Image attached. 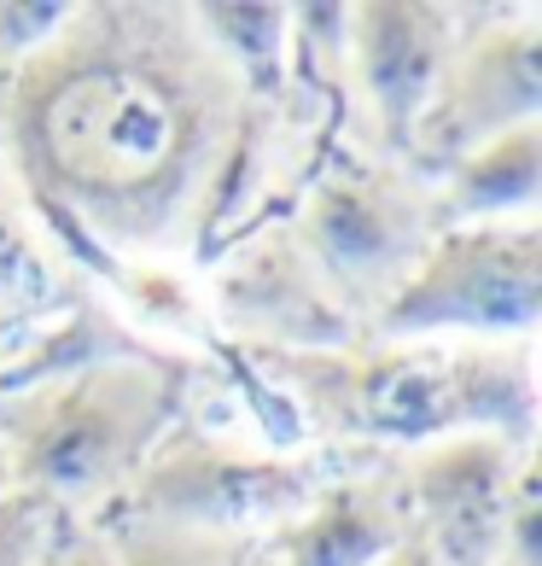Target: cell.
<instances>
[{
  "mask_svg": "<svg viewBox=\"0 0 542 566\" xmlns=\"http://www.w3.org/2000/svg\"><path fill=\"white\" fill-rule=\"evenodd\" d=\"M536 117H542V24L531 12H519L508 24L478 30L467 48L449 53L408 158L449 170L461 153Z\"/></svg>",
  "mask_w": 542,
  "mask_h": 566,
  "instance_id": "8",
  "label": "cell"
},
{
  "mask_svg": "<svg viewBox=\"0 0 542 566\" xmlns=\"http://www.w3.org/2000/svg\"><path fill=\"white\" fill-rule=\"evenodd\" d=\"M245 106L187 7H71L12 65L0 140L30 217L123 275L204 240L245 158Z\"/></svg>",
  "mask_w": 542,
  "mask_h": 566,
  "instance_id": "1",
  "label": "cell"
},
{
  "mask_svg": "<svg viewBox=\"0 0 542 566\" xmlns=\"http://www.w3.org/2000/svg\"><path fill=\"white\" fill-rule=\"evenodd\" d=\"M0 491H12V485H7V461H0Z\"/></svg>",
  "mask_w": 542,
  "mask_h": 566,
  "instance_id": "20",
  "label": "cell"
},
{
  "mask_svg": "<svg viewBox=\"0 0 542 566\" xmlns=\"http://www.w3.org/2000/svg\"><path fill=\"white\" fill-rule=\"evenodd\" d=\"M111 543V566H227L240 543L176 532V526H146V520H99Z\"/></svg>",
  "mask_w": 542,
  "mask_h": 566,
  "instance_id": "15",
  "label": "cell"
},
{
  "mask_svg": "<svg viewBox=\"0 0 542 566\" xmlns=\"http://www.w3.org/2000/svg\"><path fill=\"white\" fill-rule=\"evenodd\" d=\"M344 53L357 65L362 99L380 140L408 153L414 129L432 106L444 65L455 53V12L426 0H368L344 7Z\"/></svg>",
  "mask_w": 542,
  "mask_h": 566,
  "instance_id": "9",
  "label": "cell"
},
{
  "mask_svg": "<svg viewBox=\"0 0 542 566\" xmlns=\"http://www.w3.org/2000/svg\"><path fill=\"white\" fill-rule=\"evenodd\" d=\"M211 53L227 76L245 88V99L275 94L291 71V7H263V0H227V7H187Z\"/></svg>",
  "mask_w": 542,
  "mask_h": 566,
  "instance_id": "13",
  "label": "cell"
},
{
  "mask_svg": "<svg viewBox=\"0 0 542 566\" xmlns=\"http://www.w3.org/2000/svg\"><path fill=\"white\" fill-rule=\"evenodd\" d=\"M408 537L414 532L397 479L332 473L280 532L263 537V549L275 566H380Z\"/></svg>",
  "mask_w": 542,
  "mask_h": 566,
  "instance_id": "11",
  "label": "cell"
},
{
  "mask_svg": "<svg viewBox=\"0 0 542 566\" xmlns=\"http://www.w3.org/2000/svg\"><path fill=\"white\" fill-rule=\"evenodd\" d=\"M53 286H59V263L47 251V234L30 217L18 181L0 170V327L41 310L53 298Z\"/></svg>",
  "mask_w": 542,
  "mask_h": 566,
  "instance_id": "14",
  "label": "cell"
},
{
  "mask_svg": "<svg viewBox=\"0 0 542 566\" xmlns=\"http://www.w3.org/2000/svg\"><path fill=\"white\" fill-rule=\"evenodd\" d=\"M531 461H536V450L490 438V432H467V438L408 450L397 491H403L414 543L437 566H502L513 496H519V479H525Z\"/></svg>",
  "mask_w": 542,
  "mask_h": 566,
  "instance_id": "7",
  "label": "cell"
},
{
  "mask_svg": "<svg viewBox=\"0 0 542 566\" xmlns=\"http://www.w3.org/2000/svg\"><path fill=\"white\" fill-rule=\"evenodd\" d=\"M542 322V222H444L380 304L368 339H531Z\"/></svg>",
  "mask_w": 542,
  "mask_h": 566,
  "instance_id": "5",
  "label": "cell"
},
{
  "mask_svg": "<svg viewBox=\"0 0 542 566\" xmlns=\"http://www.w3.org/2000/svg\"><path fill=\"white\" fill-rule=\"evenodd\" d=\"M502 566H513V560H502Z\"/></svg>",
  "mask_w": 542,
  "mask_h": 566,
  "instance_id": "21",
  "label": "cell"
},
{
  "mask_svg": "<svg viewBox=\"0 0 542 566\" xmlns=\"http://www.w3.org/2000/svg\"><path fill=\"white\" fill-rule=\"evenodd\" d=\"M380 566H437V560H432V555L421 549V543H414V537H408V543H403V549H397V555H385Z\"/></svg>",
  "mask_w": 542,
  "mask_h": 566,
  "instance_id": "18",
  "label": "cell"
},
{
  "mask_svg": "<svg viewBox=\"0 0 542 566\" xmlns=\"http://www.w3.org/2000/svg\"><path fill=\"white\" fill-rule=\"evenodd\" d=\"M181 415V368L152 350H94L0 403L7 485L59 520L106 514Z\"/></svg>",
  "mask_w": 542,
  "mask_h": 566,
  "instance_id": "3",
  "label": "cell"
},
{
  "mask_svg": "<svg viewBox=\"0 0 542 566\" xmlns=\"http://www.w3.org/2000/svg\"><path fill=\"white\" fill-rule=\"evenodd\" d=\"M227 566H275V560H268V549H263V543H240V549H234V560H227Z\"/></svg>",
  "mask_w": 542,
  "mask_h": 566,
  "instance_id": "19",
  "label": "cell"
},
{
  "mask_svg": "<svg viewBox=\"0 0 542 566\" xmlns=\"http://www.w3.org/2000/svg\"><path fill=\"white\" fill-rule=\"evenodd\" d=\"M321 444L426 450L490 432L536 450V345L531 339H350L332 350H257Z\"/></svg>",
  "mask_w": 542,
  "mask_h": 566,
  "instance_id": "2",
  "label": "cell"
},
{
  "mask_svg": "<svg viewBox=\"0 0 542 566\" xmlns=\"http://www.w3.org/2000/svg\"><path fill=\"white\" fill-rule=\"evenodd\" d=\"M542 199V117L472 146L444 170V222H513L536 217ZM437 222V228H444Z\"/></svg>",
  "mask_w": 542,
  "mask_h": 566,
  "instance_id": "12",
  "label": "cell"
},
{
  "mask_svg": "<svg viewBox=\"0 0 542 566\" xmlns=\"http://www.w3.org/2000/svg\"><path fill=\"white\" fill-rule=\"evenodd\" d=\"M437 234L426 199L380 164H344L309 187L291 240L304 245L309 269L332 292V304L362 327V304L380 316V304L397 292L414 258ZM368 316V322H373Z\"/></svg>",
  "mask_w": 542,
  "mask_h": 566,
  "instance_id": "6",
  "label": "cell"
},
{
  "mask_svg": "<svg viewBox=\"0 0 542 566\" xmlns=\"http://www.w3.org/2000/svg\"><path fill=\"white\" fill-rule=\"evenodd\" d=\"M332 479L327 455L309 450H245L211 432L170 427L140 473L117 491L99 520H146L222 543H263Z\"/></svg>",
  "mask_w": 542,
  "mask_h": 566,
  "instance_id": "4",
  "label": "cell"
},
{
  "mask_svg": "<svg viewBox=\"0 0 542 566\" xmlns=\"http://www.w3.org/2000/svg\"><path fill=\"white\" fill-rule=\"evenodd\" d=\"M35 566H111V543L99 526H65V520H59L47 555Z\"/></svg>",
  "mask_w": 542,
  "mask_h": 566,
  "instance_id": "17",
  "label": "cell"
},
{
  "mask_svg": "<svg viewBox=\"0 0 542 566\" xmlns=\"http://www.w3.org/2000/svg\"><path fill=\"white\" fill-rule=\"evenodd\" d=\"M59 532V514L24 491H0V566H35Z\"/></svg>",
  "mask_w": 542,
  "mask_h": 566,
  "instance_id": "16",
  "label": "cell"
},
{
  "mask_svg": "<svg viewBox=\"0 0 542 566\" xmlns=\"http://www.w3.org/2000/svg\"><path fill=\"white\" fill-rule=\"evenodd\" d=\"M211 310L227 327H240L252 350H332L362 339V327L332 304V292L309 269L291 228H275L222 263Z\"/></svg>",
  "mask_w": 542,
  "mask_h": 566,
  "instance_id": "10",
  "label": "cell"
}]
</instances>
